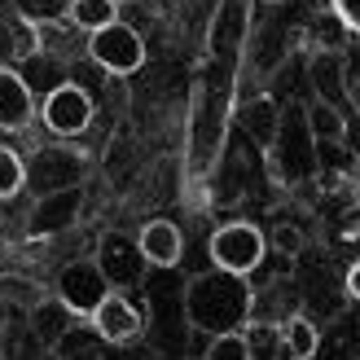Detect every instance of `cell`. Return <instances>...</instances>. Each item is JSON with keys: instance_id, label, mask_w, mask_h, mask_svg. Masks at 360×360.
I'll use <instances>...</instances> for the list:
<instances>
[{"instance_id": "obj_1", "label": "cell", "mask_w": 360, "mask_h": 360, "mask_svg": "<svg viewBox=\"0 0 360 360\" xmlns=\"http://www.w3.org/2000/svg\"><path fill=\"white\" fill-rule=\"evenodd\" d=\"M250 303H255V290L242 273H229V268H202L185 281L180 290V312L198 334H229V330H242L246 316H250Z\"/></svg>"}, {"instance_id": "obj_2", "label": "cell", "mask_w": 360, "mask_h": 360, "mask_svg": "<svg viewBox=\"0 0 360 360\" xmlns=\"http://www.w3.org/2000/svg\"><path fill=\"white\" fill-rule=\"evenodd\" d=\"M273 163H277V176L285 185H303V180H312L316 167H321V146L312 136V123H308V110H281V128H277V141L273 146Z\"/></svg>"}, {"instance_id": "obj_3", "label": "cell", "mask_w": 360, "mask_h": 360, "mask_svg": "<svg viewBox=\"0 0 360 360\" xmlns=\"http://www.w3.org/2000/svg\"><path fill=\"white\" fill-rule=\"evenodd\" d=\"M88 180V158L58 141V146H40L27 158V189L40 198V193H58V189H79Z\"/></svg>"}, {"instance_id": "obj_4", "label": "cell", "mask_w": 360, "mask_h": 360, "mask_svg": "<svg viewBox=\"0 0 360 360\" xmlns=\"http://www.w3.org/2000/svg\"><path fill=\"white\" fill-rule=\"evenodd\" d=\"M207 250H211L215 268H229V273L250 277L264 264V255H268V238H264V229L238 220V224H220V229H215Z\"/></svg>"}, {"instance_id": "obj_5", "label": "cell", "mask_w": 360, "mask_h": 360, "mask_svg": "<svg viewBox=\"0 0 360 360\" xmlns=\"http://www.w3.org/2000/svg\"><path fill=\"white\" fill-rule=\"evenodd\" d=\"M88 58L101 70H110V75H132V70L146 66V40H141L136 27L115 18V22H105L101 31L88 35Z\"/></svg>"}, {"instance_id": "obj_6", "label": "cell", "mask_w": 360, "mask_h": 360, "mask_svg": "<svg viewBox=\"0 0 360 360\" xmlns=\"http://www.w3.org/2000/svg\"><path fill=\"white\" fill-rule=\"evenodd\" d=\"M110 290H115V285L105 281V273H101L97 259H70V264H62L58 281H53V295H58L62 303H70L79 316H93V308Z\"/></svg>"}, {"instance_id": "obj_7", "label": "cell", "mask_w": 360, "mask_h": 360, "mask_svg": "<svg viewBox=\"0 0 360 360\" xmlns=\"http://www.w3.org/2000/svg\"><path fill=\"white\" fill-rule=\"evenodd\" d=\"M40 123L62 141L84 136L88 123H93V97H88L79 84H58L40 105Z\"/></svg>"}, {"instance_id": "obj_8", "label": "cell", "mask_w": 360, "mask_h": 360, "mask_svg": "<svg viewBox=\"0 0 360 360\" xmlns=\"http://www.w3.org/2000/svg\"><path fill=\"white\" fill-rule=\"evenodd\" d=\"M105 281L115 285V290H132V285H141V277H146L150 259L141 255V242L136 238H123V233H101L97 242V255Z\"/></svg>"}, {"instance_id": "obj_9", "label": "cell", "mask_w": 360, "mask_h": 360, "mask_svg": "<svg viewBox=\"0 0 360 360\" xmlns=\"http://www.w3.org/2000/svg\"><path fill=\"white\" fill-rule=\"evenodd\" d=\"M84 215V193L79 189H58V193H40L31 207L27 233L31 238H58V233H70Z\"/></svg>"}, {"instance_id": "obj_10", "label": "cell", "mask_w": 360, "mask_h": 360, "mask_svg": "<svg viewBox=\"0 0 360 360\" xmlns=\"http://www.w3.org/2000/svg\"><path fill=\"white\" fill-rule=\"evenodd\" d=\"M88 326L97 330L101 343H132V338L146 330V316L136 312V303L128 299V290H110V295H105L97 308H93Z\"/></svg>"}, {"instance_id": "obj_11", "label": "cell", "mask_w": 360, "mask_h": 360, "mask_svg": "<svg viewBox=\"0 0 360 360\" xmlns=\"http://www.w3.org/2000/svg\"><path fill=\"white\" fill-rule=\"evenodd\" d=\"M35 119V93L13 66H0V132H27Z\"/></svg>"}, {"instance_id": "obj_12", "label": "cell", "mask_w": 360, "mask_h": 360, "mask_svg": "<svg viewBox=\"0 0 360 360\" xmlns=\"http://www.w3.org/2000/svg\"><path fill=\"white\" fill-rule=\"evenodd\" d=\"M27 326H31V334H35V338H40V343L53 352V347H58L70 330L79 326V312L70 308V303H62L58 295H49V299L40 295V299H35L31 308H27Z\"/></svg>"}, {"instance_id": "obj_13", "label": "cell", "mask_w": 360, "mask_h": 360, "mask_svg": "<svg viewBox=\"0 0 360 360\" xmlns=\"http://www.w3.org/2000/svg\"><path fill=\"white\" fill-rule=\"evenodd\" d=\"M141 255L150 259V268H176L180 255H185V233H180L172 220H146L136 229Z\"/></svg>"}, {"instance_id": "obj_14", "label": "cell", "mask_w": 360, "mask_h": 360, "mask_svg": "<svg viewBox=\"0 0 360 360\" xmlns=\"http://www.w3.org/2000/svg\"><path fill=\"white\" fill-rule=\"evenodd\" d=\"M321 347V334L308 316H285L281 330H277V352L281 360H312Z\"/></svg>"}, {"instance_id": "obj_15", "label": "cell", "mask_w": 360, "mask_h": 360, "mask_svg": "<svg viewBox=\"0 0 360 360\" xmlns=\"http://www.w3.org/2000/svg\"><path fill=\"white\" fill-rule=\"evenodd\" d=\"M242 128L250 132V141H255L259 150H268L277 141V128H281V110L268 97H259V101H250L246 110H242Z\"/></svg>"}, {"instance_id": "obj_16", "label": "cell", "mask_w": 360, "mask_h": 360, "mask_svg": "<svg viewBox=\"0 0 360 360\" xmlns=\"http://www.w3.org/2000/svg\"><path fill=\"white\" fill-rule=\"evenodd\" d=\"M308 123H312L316 146H343L347 123H343V110H338V105H330V101H312V105H308Z\"/></svg>"}, {"instance_id": "obj_17", "label": "cell", "mask_w": 360, "mask_h": 360, "mask_svg": "<svg viewBox=\"0 0 360 360\" xmlns=\"http://www.w3.org/2000/svg\"><path fill=\"white\" fill-rule=\"evenodd\" d=\"M66 18H70V27H79V31H101L105 22H115L119 18V5L115 0H70L66 5Z\"/></svg>"}, {"instance_id": "obj_18", "label": "cell", "mask_w": 360, "mask_h": 360, "mask_svg": "<svg viewBox=\"0 0 360 360\" xmlns=\"http://www.w3.org/2000/svg\"><path fill=\"white\" fill-rule=\"evenodd\" d=\"M202 360H255V352H250V334L246 330H229V334H215Z\"/></svg>"}, {"instance_id": "obj_19", "label": "cell", "mask_w": 360, "mask_h": 360, "mask_svg": "<svg viewBox=\"0 0 360 360\" xmlns=\"http://www.w3.org/2000/svg\"><path fill=\"white\" fill-rule=\"evenodd\" d=\"M18 189H27V158L9 146H0V202L13 198Z\"/></svg>"}, {"instance_id": "obj_20", "label": "cell", "mask_w": 360, "mask_h": 360, "mask_svg": "<svg viewBox=\"0 0 360 360\" xmlns=\"http://www.w3.org/2000/svg\"><path fill=\"white\" fill-rule=\"evenodd\" d=\"M312 79H316V93H321V101H338V93H343V62L338 58H316V66H312Z\"/></svg>"}, {"instance_id": "obj_21", "label": "cell", "mask_w": 360, "mask_h": 360, "mask_svg": "<svg viewBox=\"0 0 360 360\" xmlns=\"http://www.w3.org/2000/svg\"><path fill=\"white\" fill-rule=\"evenodd\" d=\"M338 238H343V242H360V207L347 215L343 224H338Z\"/></svg>"}, {"instance_id": "obj_22", "label": "cell", "mask_w": 360, "mask_h": 360, "mask_svg": "<svg viewBox=\"0 0 360 360\" xmlns=\"http://www.w3.org/2000/svg\"><path fill=\"white\" fill-rule=\"evenodd\" d=\"M343 285H347V295L360 303V259H352V268H347V281H343Z\"/></svg>"}, {"instance_id": "obj_23", "label": "cell", "mask_w": 360, "mask_h": 360, "mask_svg": "<svg viewBox=\"0 0 360 360\" xmlns=\"http://www.w3.org/2000/svg\"><path fill=\"white\" fill-rule=\"evenodd\" d=\"M268 5H281V0H268Z\"/></svg>"}]
</instances>
